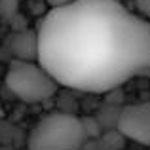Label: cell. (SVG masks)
<instances>
[{
  "instance_id": "1",
  "label": "cell",
  "mask_w": 150,
  "mask_h": 150,
  "mask_svg": "<svg viewBox=\"0 0 150 150\" xmlns=\"http://www.w3.org/2000/svg\"><path fill=\"white\" fill-rule=\"evenodd\" d=\"M36 36L38 63L69 89L110 91L150 69V23L120 0H74L50 10Z\"/></svg>"
},
{
  "instance_id": "2",
  "label": "cell",
  "mask_w": 150,
  "mask_h": 150,
  "mask_svg": "<svg viewBox=\"0 0 150 150\" xmlns=\"http://www.w3.org/2000/svg\"><path fill=\"white\" fill-rule=\"evenodd\" d=\"M86 143L82 118L69 112L42 116L27 137L29 150H84Z\"/></svg>"
},
{
  "instance_id": "3",
  "label": "cell",
  "mask_w": 150,
  "mask_h": 150,
  "mask_svg": "<svg viewBox=\"0 0 150 150\" xmlns=\"http://www.w3.org/2000/svg\"><path fill=\"white\" fill-rule=\"evenodd\" d=\"M6 88L23 103H44L57 93L59 84L38 61L13 59L6 70Z\"/></svg>"
},
{
  "instance_id": "4",
  "label": "cell",
  "mask_w": 150,
  "mask_h": 150,
  "mask_svg": "<svg viewBox=\"0 0 150 150\" xmlns=\"http://www.w3.org/2000/svg\"><path fill=\"white\" fill-rule=\"evenodd\" d=\"M116 129L125 139L150 146V103H135L120 108Z\"/></svg>"
},
{
  "instance_id": "5",
  "label": "cell",
  "mask_w": 150,
  "mask_h": 150,
  "mask_svg": "<svg viewBox=\"0 0 150 150\" xmlns=\"http://www.w3.org/2000/svg\"><path fill=\"white\" fill-rule=\"evenodd\" d=\"M11 51L19 61H38V36L36 30H19L11 36Z\"/></svg>"
},
{
  "instance_id": "6",
  "label": "cell",
  "mask_w": 150,
  "mask_h": 150,
  "mask_svg": "<svg viewBox=\"0 0 150 150\" xmlns=\"http://www.w3.org/2000/svg\"><path fill=\"white\" fill-rule=\"evenodd\" d=\"M101 143L105 144L106 150H120V148H124L125 137L122 135L118 129H108V131L101 137Z\"/></svg>"
},
{
  "instance_id": "7",
  "label": "cell",
  "mask_w": 150,
  "mask_h": 150,
  "mask_svg": "<svg viewBox=\"0 0 150 150\" xmlns=\"http://www.w3.org/2000/svg\"><path fill=\"white\" fill-rule=\"evenodd\" d=\"M135 8L141 17L150 23V0H135Z\"/></svg>"
},
{
  "instance_id": "8",
  "label": "cell",
  "mask_w": 150,
  "mask_h": 150,
  "mask_svg": "<svg viewBox=\"0 0 150 150\" xmlns=\"http://www.w3.org/2000/svg\"><path fill=\"white\" fill-rule=\"evenodd\" d=\"M15 8H17L15 0H0V13L8 15V17H13L15 15Z\"/></svg>"
},
{
  "instance_id": "9",
  "label": "cell",
  "mask_w": 150,
  "mask_h": 150,
  "mask_svg": "<svg viewBox=\"0 0 150 150\" xmlns=\"http://www.w3.org/2000/svg\"><path fill=\"white\" fill-rule=\"evenodd\" d=\"M50 6V10H57V8H65L69 6V4H72L74 0H46Z\"/></svg>"
},
{
  "instance_id": "10",
  "label": "cell",
  "mask_w": 150,
  "mask_h": 150,
  "mask_svg": "<svg viewBox=\"0 0 150 150\" xmlns=\"http://www.w3.org/2000/svg\"><path fill=\"white\" fill-rule=\"evenodd\" d=\"M0 150H11L10 146H0Z\"/></svg>"
}]
</instances>
